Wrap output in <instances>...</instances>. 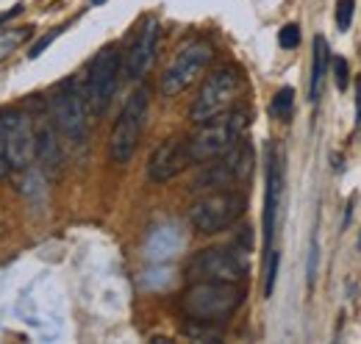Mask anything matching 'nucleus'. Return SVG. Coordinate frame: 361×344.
Here are the masks:
<instances>
[{"mask_svg":"<svg viewBox=\"0 0 361 344\" xmlns=\"http://www.w3.org/2000/svg\"><path fill=\"white\" fill-rule=\"evenodd\" d=\"M59 34H61V28H56V31H50V34H47V37H42V39H39V42L34 44V47H31V53H28V56H31V59H39V56H42V50H45L47 44L53 42V39H56V37H59Z\"/></svg>","mask_w":361,"mask_h":344,"instance_id":"25","label":"nucleus"},{"mask_svg":"<svg viewBox=\"0 0 361 344\" xmlns=\"http://www.w3.org/2000/svg\"><path fill=\"white\" fill-rule=\"evenodd\" d=\"M214 59V47L206 39H189L186 44H180L178 53L173 56V61L167 64L159 89L164 97H176L186 86H192L197 81V75H203V70L212 64Z\"/></svg>","mask_w":361,"mask_h":344,"instance_id":"6","label":"nucleus"},{"mask_svg":"<svg viewBox=\"0 0 361 344\" xmlns=\"http://www.w3.org/2000/svg\"><path fill=\"white\" fill-rule=\"evenodd\" d=\"M317 261H319V245H317V236L312 239V250H309V286H314V278H317Z\"/></svg>","mask_w":361,"mask_h":344,"instance_id":"24","label":"nucleus"},{"mask_svg":"<svg viewBox=\"0 0 361 344\" xmlns=\"http://www.w3.org/2000/svg\"><path fill=\"white\" fill-rule=\"evenodd\" d=\"M359 247H361V239H359Z\"/></svg>","mask_w":361,"mask_h":344,"instance_id":"28","label":"nucleus"},{"mask_svg":"<svg viewBox=\"0 0 361 344\" xmlns=\"http://www.w3.org/2000/svg\"><path fill=\"white\" fill-rule=\"evenodd\" d=\"M278 261H281V256L275 250H270L267 253V275H264V295L267 297L272 295V286H275V278H278Z\"/></svg>","mask_w":361,"mask_h":344,"instance_id":"22","label":"nucleus"},{"mask_svg":"<svg viewBox=\"0 0 361 344\" xmlns=\"http://www.w3.org/2000/svg\"><path fill=\"white\" fill-rule=\"evenodd\" d=\"M11 172V167H8V161H6V153H3V147H0V178H6Z\"/></svg>","mask_w":361,"mask_h":344,"instance_id":"26","label":"nucleus"},{"mask_svg":"<svg viewBox=\"0 0 361 344\" xmlns=\"http://www.w3.org/2000/svg\"><path fill=\"white\" fill-rule=\"evenodd\" d=\"M253 172V147L247 142H236L228 153L206 161V167L195 178V189H231L236 183H245Z\"/></svg>","mask_w":361,"mask_h":344,"instance_id":"7","label":"nucleus"},{"mask_svg":"<svg viewBox=\"0 0 361 344\" xmlns=\"http://www.w3.org/2000/svg\"><path fill=\"white\" fill-rule=\"evenodd\" d=\"M50 109H53L56 128H59V133L67 142H73V145H84L87 142V133H90V120H87L90 106H87V94L78 92L75 81H67L56 92Z\"/></svg>","mask_w":361,"mask_h":344,"instance_id":"9","label":"nucleus"},{"mask_svg":"<svg viewBox=\"0 0 361 344\" xmlns=\"http://www.w3.org/2000/svg\"><path fill=\"white\" fill-rule=\"evenodd\" d=\"M245 214V197L233 189H214L209 195H203L200 200L192 203L189 209V225L197 233H220L231 228L239 216Z\"/></svg>","mask_w":361,"mask_h":344,"instance_id":"5","label":"nucleus"},{"mask_svg":"<svg viewBox=\"0 0 361 344\" xmlns=\"http://www.w3.org/2000/svg\"><path fill=\"white\" fill-rule=\"evenodd\" d=\"M334 75H336V89L345 92L348 89V61L345 59H334Z\"/></svg>","mask_w":361,"mask_h":344,"instance_id":"23","label":"nucleus"},{"mask_svg":"<svg viewBox=\"0 0 361 344\" xmlns=\"http://www.w3.org/2000/svg\"><path fill=\"white\" fill-rule=\"evenodd\" d=\"M292 106H295V89L292 86L278 89V94L272 97V114L281 117V120H286L292 114Z\"/></svg>","mask_w":361,"mask_h":344,"instance_id":"19","label":"nucleus"},{"mask_svg":"<svg viewBox=\"0 0 361 344\" xmlns=\"http://www.w3.org/2000/svg\"><path fill=\"white\" fill-rule=\"evenodd\" d=\"M239 94H242V75H239V70L231 67V64L217 67L203 81L197 97H195V103H192V109H189L192 123L200 125V123H209V120H214V117L231 111Z\"/></svg>","mask_w":361,"mask_h":344,"instance_id":"4","label":"nucleus"},{"mask_svg":"<svg viewBox=\"0 0 361 344\" xmlns=\"http://www.w3.org/2000/svg\"><path fill=\"white\" fill-rule=\"evenodd\" d=\"M278 44H281V47H286V50L298 47V44H300V28H298L295 23L283 25V28L278 31Z\"/></svg>","mask_w":361,"mask_h":344,"instance_id":"21","label":"nucleus"},{"mask_svg":"<svg viewBox=\"0 0 361 344\" xmlns=\"http://www.w3.org/2000/svg\"><path fill=\"white\" fill-rule=\"evenodd\" d=\"M214 325H217V322L192 319V325H186V336L195 339V342H217V339H220V331H217Z\"/></svg>","mask_w":361,"mask_h":344,"instance_id":"18","label":"nucleus"},{"mask_svg":"<svg viewBox=\"0 0 361 344\" xmlns=\"http://www.w3.org/2000/svg\"><path fill=\"white\" fill-rule=\"evenodd\" d=\"M189 164H192V159H189L186 142L183 139H167L153 150V156L147 161V178L153 183H167V180L178 178Z\"/></svg>","mask_w":361,"mask_h":344,"instance_id":"13","label":"nucleus"},{"mask_svg":"<svg viewBox=\"0 0 361 344\" xmlns=\"http://www.w3.org/2000/svg\"><path fill=\"white\" fill-rule=\"evenodd\" d=\"M325 67H328V42H325V37H314V64H312V86H309V97L312 100L319 97Z\"/></svg>","mask_w":361,"mask_h":344,"instance_id":"16","label":"nucleus"},{"mask_svg":"<svg viewBox=\"0 0 361 344\" xmlns=\"http://www.w3.org/2000/svg\"><path fill=\"white\" fill-rule=\"evenodd\" d=\"M147 109H150V92H147V86H136L128 94V100L111 128V136H109V159L114 164H128L134 159L139 139L145 133Z\"/></svg>","mask_w":361,"mask_h":344,"instance_id":"3","label":"nucleus"},{"mask_svg":"<svg viewBox=\"0 0 361 344\" xmlns=\"http://www.w3.org/2000/svg\"><path fill=\"white\" fill-rule=\"evenodd\" d=\"M359 117H361V75H359Z\"/></svg>","mask_w":361,"mask_h":344,"instance_id":"27","label":"nucleus"},{"mask_svg":"<svg viewBox=\"0 0 361 344\" xmlns=\"http://www.w3.org/2000/svg\"><path fill=\"white\" fill-rule=\"evenodd\" d=\"M120 67H123V61H120V50L117 47H103L92 59L90 73H87V89H84L90 114L100 117L109 109V103H111V97L117 92Z\"/></svg>","mask_w":361,"mask_h":344,"instance_id":"10","label":"nucleus"},{"mask_svg":"<svg viewBox=\"0 0 361 344\" xmlns=\"http://www.w3.org/2000/svg\"><path fill=\"white\" fill-rule=\"evenodd\" d=\"M28 37H31V28H8V31H3V34H0V61H3L8 53H14Z\"/></svg>","mask_w":361,"mask_h":344,"instance_id":"17","label":"nucleus"},{"mask_svg":"<svg viewBox=\"0 0 361 344\" xmlns=\"http://www.w3.org/2000/svg\"><path fill=\"white\" fill-rule=\"evenodd\" d=\"M37 159H39L47 178L59 175V170H61V145H59L50 125H42L37 133Z\"/></svg>","mask_w":361,"mask_h":344,"instance_id":"15","label":"nucleus"},{"mask_svg":"<svg viewBox=\"0 0 361 344\" xmlns=\"http://www.w3.org/2000/svg\"><path fill=\"white\" fill-rule=\"evenodd\" d=\"M283 192V172L281 161L270 147V164H267V197H264V250H272V236H275V216H278V203Z\"/></svg>","mask_w":361,"mask_h":344,"instance_id":"14","label":"nucleus"},{"mask_svg":"<svg viewBox=\"0 0 361 344\" xmlns=\"http://www.w3.org/2000/svg\"><path fill=\"white\" fill-rule=\"evenodd\" d=\"M245 128H247V111H242V109L239 111L231 109L209 123H200V128L186 139V150H189L192 164H206V161L228 153L236 142H242Z\"/></svg>","mask_w":361,"mask_h":344,"instance_id":"2","label":"nucleus"},{"mask_svg":"<svg viewBox=\"0 0 361 344\" xmlns=\"http://www.w3.org/2000/svg\"><path fill=\"white\" fill-rule=\"evenodd\" d=\"M189 281H226V283H239L247 275V261L236 250L226 247H209L200 250L197 256L186 264Z\"/></svg>","mask_w":361,"mask_h":344,"instance_id":"11","label":"nucleus"},{"mask_svg":"<svg viewBox=\"0 0 361 344\" xmlns=\"http://www.w3.org/2000/svg\"><path fill=\"white\" fill-rule=\"evenodd\" d=\"M353 11H356V0H339L336 3V25H339V31H348L350 28Z\"/></svg>","mask_w":361,"mask_h":344,"instance_id":"20","label":"nucleus"},{"mask_svg":"<svg viewBox=\"0 0 361 344\" xmlns=\"http://www.w3.org/2000/svg\"><path fill=\"white\" fill-rule=\"evenodd\" d=\"M156 47H159V23L145 20V25L139 28V34L134 37V42H131L126 59H123L126 78L142 81L147 75V70L153 67V59H156Z\"/></svg>","mask_w":361,"mask_h":344,"instance_id":"12","label":"nucleus"},{"mask_svg":"<svg viewBox=\"0 0 361 344\" xmlns=\"http://www.w3.org/2000/svg\"><path fill=\"white\" fill-rule=\"evenodd\" d=\"M0 147L11 170H25L37 159V133L25 111L20 109L0 111Z\"/></svg>","mask_w":361,"mask_h":344,"instance_id":"8","label":"nucleus"},{"mask_svg":"<svg viewBox=\"0 0 361 344\" xmlns=\"http://www.w3.org/2000/svg\"><path fill=\"white\" fill-rule=\"evenodd\" d=\"M245 300L239 283L226 281H192V286L180 295V308L189 319L200 322H223Z\"/></svg>","mask_w":361,"mask_h":344,"instance_id":"1","label":"nucleus"}]
</instances>
